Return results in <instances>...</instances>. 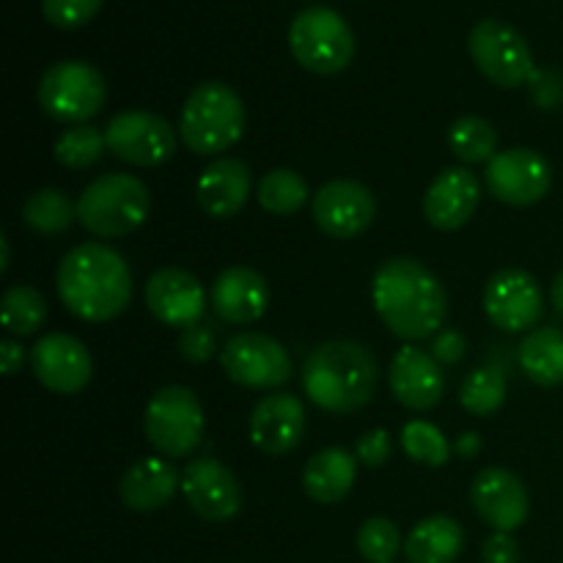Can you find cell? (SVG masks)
<instances>
[{
  "mask_svg": "<svg viewBox=\"0 0 563 563\" xmlns=\"http://www.w3.org/2000/svg\"><path fill=\"white\" fill-rule=\"evenodd\" d=\"M372 300L385 328L401 341L438 333L449 313V297L438 275L410 256L383 262L372 280Z\"/></svg>",
  "mask_w": 563,
  "mask_h": 563,
  "instance_id": "obj_1",
  "label": "cell"
},
{
  "mask_svg": "<svg viewBox=\"0 0 563 563\" xmlns=\"http://www.w3.org/2000/svg\"><path fill=\"white\" fill-rule=\"evenodd\" d=\"M55 286L66 311L82 322H110L132 300V273L124 256L102 242L71 247L60 258Z\"/></svg>",
  "mask_w": 563,
  "mask_h": 563,
  "instance_id": "obj_2",
  "label": "cell"
},
{
  "mask_svg": "<svg viewBox=\"0 0 563 563\" xmlns=\"http://www.w3.org/2000/svg\"><path fill=\"white\" fill-rule=\"evenodd\" d=\"M302 388L317 407L346 416L372 401L377 388V363L363 344L346 339L328 341L306 357Z\"/></svg>",
  "mask_w": 563,
  "mask_h": 563,
  "instance_id": "obj_3",
  "label": "cell"
},
{
  "mask_svg": "<svg viewBox=\"0 0 563 563\" xmlns=\"http://www.w3.org/2000/svg\"><path fill=\"white\" fill-rule=\"evenodd\" d=\"M242 132H245V104L234 88L218 80L192 88L179 119V135L190 152H229Z\"/></svg>",
  "mask_w": 563,
  "mask_h": 563,
  "instance_id": "obj_4",
  "label": "cell"
},
{
  "mask_svg": "<svg viewBox=\"0 0 563 563\" xmlns=\"http://www.w3.org/2000/svg\"><path fill=\"white\" fill-rule=\"evenodd\" d=\"M152 209L148 187L132 174H102L77 198V220L91 234L115 240L141 229Z\"/></svg>",
  "mask_w": 563,
  "mask_h": 563,
  "instance_id": "obj_5",
  "label": "cell"
},
{
  "mask_svg": "<svg viewBox=\"0 0 563 563\" xmlns=\"http://www.w3.org/2000/svg\"><path fill=\"white\" fill-rule=\"evenodd\" d=\"M289 47L302 69L339 75L355 58V33L339 11L313 5L291 20Z\"/></svg>",
  "mask_w": 563,
  "mask_h": 563,
  "instance_id": "obj_6",
  "label": "cell"
},
{
  "mask_svg": "<svg viewBox=\"0 0 563 563\" xmlns=\"http://www.w3.org/2000/svg\"><path fill=\"white\" fill-rule=\"evenodd\" d=\"M108 82L88 60H58L38 80V104L60 124H86L104 108Z\"/></svg>",
  "mask_w": 563,
  "mask_h": 563,
  "instance_id": "obj_7",
  "label": "cell"
},
{
  "mask_svg": "<svg viewBox=\"0 0 563 563\" xmlns=\"http://www.w3.org/2000/svg\"><path fill=\"white\" fill-rule=\"evenodd\" d=\"M143 429L148 443L168 460L190 456L203 438L201 401L185 385H168L148 399Z\"/></svg>",
  "mask_w": 563,
  "mask_h": 563,
  "instance_id": "obj_8",
  "label": "cell"
},
{
  "mask_svg": "<svg viewBox=\"0 0 563 563\" xmlns=\"http://www.w3.org/2000/svg\"><path fill=\"white\" fill-rule=\"evenodd\" d=\"M476 69L500 88H517L533 75V53L522 33L504 20H482L467 36Z\"/></svg>",
  "mask_w": 563,
  "mask_h": 563,
  "instance_id": "obj_9",
  "label": "cell"
},
{
  "mask_svg": "<svg viewBox=\"0 0 563 563\" xmlns=\"http://www.w3.org/2000/svg\"><path fill=\"white\" fill-rule=\"evenodd\" d=\"M220 366L231 383L253 390L280 388L291 377V357L286 346L264 333H240L225 341Z\"/></svg>",
  "mask_w": 563,
  "mask_h": 563,
  "instance_id": "obj_10",
  "label": "cell"
},
{
  "mask_svg": "<svg viewBox=\"0 0 563 563\" xmlns=\"http://www.w3.org/2000/svg\"><path fill=\"white\" fill-rule=\"evenodd\" d=\"M108 148L124 163L137 168H154L174 157L176 132L163 115L148 110H124L104 126Z\"/></svg>",
  "mask_w": 563,
  "mask_h": 563,
  "instance_id": "obj_11",
  "label": "cell"
},
{
  "mask_svg": "<svg viewBox=\"0 0 563 563\" xmlns=\"http://www.w3.org/2000/svg\"><path fill=\"white\" fill-rule=\"evenodd\" d=\"M484 185L498 201L509 203V207H531L550 192L553 170L539 152L515 146L489 159Z\"/></svg>",
  "mask_w": 563,
  "mask_h": 563,
  "instance_id": "obj_12",
  "label": "cell"
},
{
  "mask_svg": "<svg viewBox=\"0 0 563 563\" xmlns=\"http://www.w3.org/2000/svg\"><path fill=\"white\" fill-rule=\"evenodd\" d=\"M484 313L504 333H531L544 313L542 286L526 269H500L484 289Z\"/></svg>",
  "mask_w": 563,
  "mask_h": 563,
  "instance_id": "obj_13",
  "label": "cell"
},
{
  "mask_svg": "<svg viewBox=\"0 0 563 563\" xmlns=\"http://www.w3.org/2000/svg\"><path fill=\"white\" fill-rule=\"evenodd\" d=\"M313 220L333 240L361 236L377 218V201L366 185L352 179H333L317 190L311 201Z\"/></svg>",
  "mask_w": 563,
  "mask_h": 563,
  "instance_id": "obj_14",
  "label": "cell"
},
{
  "mask_svg": "<svg viewBox=\"0 0 563 563\" xmlns=\"http://www.w3.org/2000/svg\"><path fill=\"white\" fill-rule=\"evenodd\" d=\"M31 368L38 383L60 396L80 394L93 372L91 352L66 333H47L31 350Z\"/></svg>",
  "mask_w": 563,
  "mask_h": 563,
  "instance_id": "obj_15",
  "label": "cell"
},
{
  "mask_svg": "<svg viewBox=\"0 0 563 563\" xmlns=\"http://www.w3.org/2000/svg\"><path fill=\"white\" fill-rule=\"evenodd\" d=\"M181 493L187 506L207 522L234 520L242 509V489L234 473L212 456L192 460L181 471Z\"/></svg>",
  "mask_w": 563,
  "mask_h": 563,
  "instance_id": "obj_16",
  "label": "cell"
},
{
  "mask_svg": "<svg viewBox=\"0 0 563 563\" xmlns=\"http://www.w3.org/2000/svg\"><path fill=\"white\" fill-rule=\"evenodd\" d=\"M471 500L476 515L495 533H511L528 520L531 498L520 478L506 467H484L471 484Z\"/></svg>",
  "mask_w": 563,
  "mask_h": 563,
  "instance_id": "obj_17",
  "label": "cell"
},
{
  "mask_svg": "<svg viewBox=\"0 0 563 563\" xmlns=\"http://www.w3.org/2000/svg\"><path fill=\"white\" fill-rule=\"evenodd\" d=\"M146 306L163 324L170 328H190L203 317L207 295L201 280L179 267H163L148 278Z\"/></svg>",
  "mask_w": 563,
  "mask_h": 563,
  "instance_id": "obj_18",
  "label": "cell"
},
{
  "mask_svg": "<svg viewBox=\"0 0 563 563\" xmlns=\"http://www.w3.org/2000/svg\"><path fill=\"white\" fill-rule=\"evenodd\" d=\"M306 407L291 394H269L258 399L251 416V440L269 456H284L302 443Z\"/></svg>",
  "mask_w": 563,
  "mask_h": 563,
  "instance_id": "obj_19",
  "label": "cell"
},
{
  "mask_svg": "<svg viewBox=\"0 0 563 563\" xmlns=\"http://www.w3.org/2000/svg\"><path fill=\"white\" fill-rule=\"evenodd\" d=\"M482 201V181L467 168H445L423 196V218L440 231H456L473 218Z\"/></svg>",
  "mask_w": 563,
  "mask_h": 563,
  "instance_id": "obj_20",
  "label": "cell"
},
{
  "mask_svg": "<svg viewBox=\"0 0 563 563\" xmlns=\"http://www.w3.org/2000/svg\"><path fill=\"white\" fill-rule=\"evenodd\" d=\"M390 390H394L396 401L405 405L407 410H432L443 399V372L440 363L434 361L429 352L418 350V346L407 344L390 361Z\"/></svg>",
  "mask_w": 563,
  "mask_h": 563,
  "instance_id": "obj_21",
  "label": "cell"
},
{
  "mask_svg": "<svg viewBox=\"0 0 563 563\" xmlns=\"http://www.w3.org/2000/svg\"><path fill=\"white\" fill-rule=\"evenodd\" d=\"M212 306L223 322L251 324L269 306V286L251 267H225L212 284Z\"/></svg>",
  "mask_w": 563,
  "mask_h": 563,
  "instance_id": "obj_22",
  "label": "cell"
},
{
  "mask_svg": "<svg viewBox=\"0 0 563 563\" xmlns=\"http://www.w3.org/2000/svg\"><path fill=\"white\" fill-rule=\"evenodd\" d=\"M198 207L209 218H234L251 198V170L242 159L220 157L203 168L196 185Z\"/></svg>",
  "mask_w": 563,
  "mask_h": 563,
  "instance_id": "obj_23",
  "label": "cell"
},
{
  "mask_svg": "<svg viewBox=\"0 0 563 563\" xmlns=\"http://www.w3.org/2000/svg\"><path fill=\"white\" fill-rule=\"evenodd\" d=\"M181 487V476L168 460L143 456L124 471L119 482V498L132 511H157Z\"/></svg>",
  "mask_w": 563,
  "mask_h": 563,
  "instance_id": "obj_24",
  "label": "cell"
},
{
  "mask_svg": "<svg viewBox=\"0 0 563 563\" xmlns=\"http://www.w3.org/2000/svg\"><path fill=\"white\" fill-rule=\"evenodd\" d=\"M357 456L344 449H322L308 460L302 471V489L317 504L330 506L344 500L355 487Z\"/></svg>",
  "mask_w": 563,
  "mask_h": 563,
  "instance_id": "obj_25",
  "label": "cell"
},
{
  "mask_svg": "<svg viewBox=\"0 0 563 563\" xmlns=\"http://www.w3.org/2000/svg\"><path fill=\"white\" fill-rule=\"evenodd\" d=\"M465 548V533L454 517L434 515L418 522L405 542L410 563H454Z\"/></svg>",
  "mask_w": 563,
  "mask_h": 563,
  "instance_id": "obj_26",
  "label": "cell"
},
{
  "mask_svg": "<svg viewBox=\"0 0 563 563\" xmlns=\"http://www.w3.org/2000/svg\"><path fill=\"white\" fill-rule=\"evenodd\" d=\"M520 366L539 388H555L563 383V330L537 328L522 339Z\"/></svg>",
  "mask_w": 563,
  "mask_h": 563,
  "instance_id": "obj_27",
  "label": "cell"
},
{
  "mask_svg": "<svg viewBox=\"0 0 563 563\" xmlns=\"http://www.w3.org/2000/svg\"><path fill=\"white\" fill-rule=\"evenodd\" d=\"M77 218V203L69 201V196L55 187H42V190L31 192L22 203V220L27 229L36 234L53 236L69 229Z\"/></svg>",
  "mask_w": 563,
  "mask_h": 563,
  "instance_id": "obj_28",
  "label": "cell"
},
{
  "mask_svg": "<svg viewBox=\"0 0 563 563\" xmlns=\"http://www.w3.org/2000/svg\"><path fill=\"white\" fill-rule=\"evenodd\" d=\"M449 146L462 163H489L498 154V132L482 115H462L451 124Z\"/></svg>",
  "mask_w": 563,
  "mask_h": 563,
  "instance_id": "obj_29",
  "label": "cell"
},
{
  "mask_svg": "<svg viewBox=\"0 0 563 563\" xmlns=\"http://www.w3.org/2000/svg\"><path fill=\"white\" fill-rule=\"evenodd\" d=\"M258 203L269 214H295L306 207L308 201V181L291 168H275L262 176L256 190Z\"/></svg>",
  "mask_w": 563,
  "mask_h": 563,
  "instance_id": "obj_30",
  "label": "cell"
},
{
  "mask_svg": "<svg viewBox=\"0 0 563 563\" xmlns=\"http://www.w3.org/2000/svg\"><path fill=\"white\" fill-rule=\"evenodd\" d=\"M3 328L9 335H33L47 319V300L27 284H14L3 291Z\"/></svg>",
  "mask_w": 563,
  "mask_h": 563,
  "instance_id": "obj_31",
  "label": "cell"
},
{
  "mask_svg": "<svg viewBox=\"0 0 563 563\" xmlns=\"http://www.w3.org/2000/svg\"><path fill=\"white\" fill-rule=\"evenodd\" d=\"M104 148H108L104 132H99L91 124H77L60 132L53 146V154L58 159V165H64V168L80 170L97 163L104 154Z\"/></svg>",
  "mask_w": 563,
  "mask_h": 563,
  "instance_id": "obj_32",
  "label": "cell"
},
{
  "mask_svg": "<svg viewBox=\"0 0 563 563\" xmlns=\"http://www.w3.org/2000/svg\"><path fill=\"white\" fill-rule=\"evenodd\" d=\"M506 401V377L498 368H476L467 374L460 390V405L465 407L471 416L487 418L498 412Z\"/></svg>",
  "mask_w": 563,
  "mask_h": 563,
  "instance_id": "obj_33",
  "label": "cell"
},
{
  "mask_svg": "<svg viewBox=\"0 0 563 563\" xmlns=\"http://www.w3.org/2000/svg\"><path fill=\"white\" fill-rule=\"evenodd\" d=\"M401 449L410 460L429 467H443L451 456V445L445 434L429 421H410L401 429Z\"/></svg>",
  "mask_w": 563,
  "mask_h": 563,
  "instance_id": "obj_34",
  "label": "cell"
},
{
  "mask_svg": "<svg viewBox=\"0 0 563 563\" xmlns=\"http://www.w3.org/2000/svg\"><path fill=\"white\" fill-rule=\"evenodd\" d=\"M357 553L368 563H394L401 548L399 528L388 517H372L357 531Z\"/></svg>",
  "mask_w": 563,
  "mask_h": 563,
  "instance_id": "obj_35",
  "label": "cell"
},
{
  "mask_svg": "<svg viewBox=\"0 0 563 563\" xmlns=\"http://www.w3.org/2000/svg\"><path fill=\"white\" fill-rule=\"evenodd\" d=\"M99 9H102V0H42V14L64 31L91 22Z\"/></svg>",
  "mask_w": 563,
  "mask_h": 563,
  "instance_id": "obj_36",
  "label": "cell"
},
{
  "mask_svg": "<svg viewBox=\"0 0 563 563\" xmlns=\"http://www.w3.org/2000/svg\"><path fill=\"white\" fill-rule=\"evenodd\" d=\"M218 350V341L209 324H190V328L181 330L179 335V352L185 355V361L190 363H207L209 357Z\"/></svg>",
  "mask_w": 563,
  "mask_h": 563,
  "instance_id": "obj_37",
  "label": "cell"
},
{
  "mask_svg": "<svg viewBox=\"0 0 563 563\" xmlns=\"http://www.w3.org/2000/svg\"><path fill=\"white\" fill-rule=\"evenodd\" d=\"M390 451H394V445H390V434L385 429L366 432L355 445L357 462L366 467H383L390 460Z\"/></svg>",
  "mask_w": 563,
  "mask_h": 563,
  "instance_id": "obj_38",
  "label": "cell"
},
{
  "mask_svg": "<svg viewBox=\"0 0 563 563\" xmlns=\"http://www.w3.org/2000/svg\"><path fill=\"white\" fill-rule=\"evenodd\" d=\"M465 339L456 330H440L432 341V357L440 366H456L465 357Z\"/></svg>",
  "mask_w": 563,
  "mask_h": 563,
  "instance_id": "obj_39",
  "label": "cell"
},
{
  "mask_svg": "<svg viewBox=\"0 0 563 563\" xmlns=\"http://www.w3.org/2000/svg\"><path fill=\"white\" fill-rule=\"evenodd\" d=\"M484 563H520V548L511 533H493L482 548Z\"/></svg>",
  "mask_w": 563,
  "mask_h": 563,
  "instance_id": "obj_40",
  "label": "cell"
},
{
  "mask_svg": "<svg viewBox=\"0 0 563 563\" xmlns=\"http://www.w3.org/2000/svg\"><path fill=\"white\" fill-rule=\"evenodd\" d=\"M0 357H3V374L11 377V374L20 372L22 361H25V352H22V346L14 339H5L0 341Z\"/></svg>",
  "mask_w": 563,
  "mask_h": 563,
  "instance_id": "obj_41",
  "label": "cell"
},
{
  "mask_svg": "<svg viewBox=\"0 0 563 563\" xmlns=\"http://www.w3.org/2000/svg\"><path fill=\"white\" fill-rule=\"evenodd\" d=\"M454 451L462 456H476L482 451V438L476 432H465L460 434V440L454 443Z\"/></svg>",
  "mask_w": 563,
  "mask_h": 563,
  "instance_id": "obj_42",
  "label": "cell"
},
{
  "mask_svg": "<svg viewBox=\"0 0 563 563\" xmlns=\"http://www.w3.org/2000/svg\"><path fill=\"white\" fill-rule=\"evenodd\" d=\"M550 300H553L555 311H559L561 317H563V269H561L559 275H555V280H553V289H550Z\"/></svg>",
  "mask_w": 563,
  "mask_h": 563,
  "instance_id": "obj_43",
  "label": "cell"
},
{
  "mask_svg": "<svg viewBox=\"0 0 563 563\" xmlns=\"http://www.w3.org/2000/svg\"><path fill=\"white\" fill-rule=\"evenodd\" d=\"M9 269V242H5L3 236V262H0V273H5Z\"/></svg>",
  "mask_w": 563,
  "mask_h": 563,
  "instance_id": "obj_44",
  "label": "cell"
}]
</instances>
